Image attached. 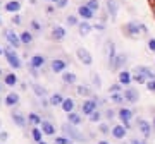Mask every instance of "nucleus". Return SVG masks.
<instances>
[{
  "instance_id": "obj_27",
  "label": "nucleus",
  "mask_w": 155,
  "mask_h": 144,
  "mask_svg": "<svg viewBox=\"0 0 155 144\" xmlns=\"http://www.w3.org/2000/svg\"><path fill=\"white\" fill-rule=\"evenodd\" d=\"M105 53H107V60H109V64H110V62L114 60V57H116V46H114V43H112V41H109V43H107Z\"/></svg>"
},
{
  "instance_id": "obj_17",
  "label": "nucleus",
  "mask_w": 155,
  "mask_h": 144,
  "mask_svg": "<svg viewBox=\"0 0 155 144\" xmlns=\"http://www.w3.org/2000/svg\"><path fill=\"white\" fill-rule=\"evenodd\" d=\"M66 36H67L66 28H62V26H54V28H52V39H55V41H62Z\"/></svg>"
},
{
  "instance_id": "obj_26",
  "label": "nucleus",
  "mask_w": 155,
  "mask_h": 144,
  "mask_svg": "<svg viewBox=\"0 0 155 144\" xmlns=\"http://www.w3.org/2000/svg\"><path fill=\"white\" fill-rule=\"evenodd\" d=\"M4 84H5V86H16L17 84V76L16 74H14V72H9V74H5V76H4Z\"/></svg>"
},
{
  "instance_id": "obj_7",
  "label": "nucleus",
  "mask_w": 155,
  "mask_h": 144,
  "mask_svg": "<svg viewBox=\"0 0 155 144\" xmlns=\"http://www.w3.org/2000/svg\"><path fill=\"white\" fill-rule=\"evenodd\" d=\"M4 38L7 39V43H9V46H12V48H19L21 46V38L17 36L14 31H11V29H7V31H4Z\"/></svg>"
},
{
  "instance_id": "obj_2",
  "label": "nucleus",
  "mask_w": 155,
  "mask_h": 144,
  "mask_svg": "<svg viewBox=\"0 0 155 144\" xmlns=\"http://www.w3.org/2000/svg\"><path fill=\"white\" fill-rule=\"evenodd\" d=\"M133 72H134L133 81L138 84H147L150 79H155V72H152L148 67H145V65H136Z\"/></svg>"
},
{
  "instance_id": "obj_54",
  "label": "nucleus",
  "mask_w": 155,
  "mask_h": 144,
  "mask_svg": "<svg viewBox=\"0 0 155 144\" xmlns=\"http://www.w3.org/2000/svg\"><path fill=\"white\" fill-rule=\"evenodd\" d=\"M2 105H4V100H2V98H0V106H2Z\"/></svg>"
},
{
  "instance_id": "obj_28",
  "label": "nucleus",
  "mask_w": 155,
  "mask_h": 144,
  "mask_svg": "<svg viewBox=\"0 0 155 144\" xmlns=\"http://www.w3.org/2000/svg\"><path fill=\"white\" fill-rule=\"evenodd\" d=\"M43 136H45V134L41 132V129H40V127H33V129H31V137H33V141L36 144L43 141Z\"/></svg>"
},
{
  "instance_id": "obj_53",
  "label": "nucleus",
  "mask_w": 155,
  "mask_h": 144,
  "mask_svg": "<svg viewBox=\"0 0 155 144\" xmlns=\"http://www.w3.org/2000/svg\"><path fill=\"white\" fill-rule=\"evenodd\" d=\"M0 55H4V48L2 46H0Z\"/></svg>"
},
{
  "instance_id": "obj_38",
  "label": "nucleus",
  "mask_w": 155,
  "mask_h": 144,
  "mask_svg": "<svg viewBox=\"0 0 155 144\" xmlns=\"http://www.w3.org/2000/svg\"><path fill=\"white\" fill-rule=\"evenodd\" d=\"M100 118H102V111H98V110H95L91 115H90V120L91 122H100Z\"/></svg>"
},
{
  "instance_id": "obj_50",
  "label": "nucleus",
  "mask_w": 155,
  "mask_h": 144,
  "mask_svg": "<svg viewBox=\"0 0 155 144\" xmlns=\"http://www.w3.org/2000/svg\"><path fill=\"white\" fill-rule=\"evenodd\" d=\"M129 144H147V142H145V141H140V139H131Z\"/></svg>"
},
{
  "instance_id": "obj_15",
  "label": "nucleus",
  "mask_w": 155,
  "mask_h": 144,
  "mask_svg": "<svg viewBox=\"0 0 155 144\" xmlns=\"http://www.w3.org/2000/svg\"><path fill=\"white\" fill-rule=\"evenodd\" d=\"M22 4L19 2V0H9L7 4H4V9H5L9 14H17V12L21 11Z\"/></svg>"
},
{
  "instance_id": "obj_22",
  "label": "nucleus",
  "mask_w": 155,
  "mask_h": 144,
  "mask_svg": "<svg viewBox=\"0 0 155 144\" xmlns=\"http://www.w3.org/2000/svg\"><path fill=\"white\" fill-rule=\"evenodd\" d=\"M126 134H127L126 125H114V127H112V136L116 139H124Z\"/></svg>"
},
{
  "instance_id": "obj_9",
  "label": "nucleus",
  "mask_w": 155,
  "mask_h": 144,
  "mask_svg": "<svg viewBox=\"0 0 155 144\" xmlns=\"http://www.w3.org/2000/svg\"><path fill=\"white\" fill-rule=\"evenodd\" d=\"M11 118H12V122L21 129H24L26 125H28V117H24V113H21V111H12Z\"/></svg>"
},
{
  "instance_id": "obj_18",
  "label": "nucleus",
  "mask_w": 155,
  "mask_h": 144,
  "mask_svg": "<svg viewBox=\"0 0 155 144\" xmlns=\"http://www.w3.org/2000/svg\"><path fill=\"white\" fill-rule=\"evenodd\" d=\"M138 129H140V132L143 134L145 137H150V136H152V127H150V124L147 122V120H143V118H140L138 120Z\"/></svg>"
},
{
  "instance_id": "obj_16",
  "label": "nucleus",
  "mask_w": 155,
  "mask_h": 144,
  "mask_svg": "<svg viewBox=\"0 0 155 144\" xmlns=\"http://www.w3.org/2000/svg\"><path fill=\"white\" fill-rule=\"evenodd\" d=\"M93 14H95V12L91 11V9L86 5V4H84V5H79V7H78V16L81 17L83 21H90V19L93 17Z\"/></svg>"
},
{
  "instance_id": "obj_47",
  "label": "nucleus",
  "mask_w": 155,
  "mask_h": 144,
  "mask_svg": "<svg viewBox=\"0 0 155 144\" xmlns=\"http://www.w3.org/2000/svg\"><path fill=\"white\" fill-rule=\"evenodd\" d=\"M148 50L155 52V38H150L148 39Z\"/></svg>"
},
{
  "instance_id": "obj_24",
  "label": "nucleus",
  "mask_w": 155,
  "mask_h": 144,
  "mask_svg": "<svg viewBox=\"0 0 155 144\" xmlns=\"http://www.w3.org/2000/svg\"><path fill=\"white\" fill-rule=\"evenodd\" d=\"M41 122H43V120H41V117H40L38 113L31 111V113L28 115V124H29V125H33V127H40Z\"/></svg>"
},
{
  "instance_id": "obj_57",
  "label": "nucleus",
  "mask_w": 155,
  "mask_h": 144,
  "mask_svg": "<svg viewBox=\"0 0 155 144\" xmlns=\"http://www.w3.org/2000/svg\"><path fill=\"white\" fill-rule=\"evenodd\" d=\"M38 144H47V142H45V141H41V142H38Z\"/></svg>"
},
{
  "instance_id": "obj_59",
  "label": "nucleus",
  "mask_w": 155,
  "mask_h": 144,
  "mask_svg": "<svg viewBox=\"0 0 155 144\" xmlns=\"http://www.w3.org/2000/svg\"><path fill=\"white\" fill-rule=\"evenodd\" d=\"M153 14H155V2H153Z\"/></svg>"
},
{
  "instance_id": "obj_19",
  "label": "nucleus",
  "mask_w": 155,
  "mask_h": 144,
  "mask_svg": "<svg viewBox=\"0 0 155 144\" xmlns=\"http://www.w3.org/2000/svg\"><path fill=\"white\" fill-rule=\"evenodd\" d=\"M133 81V76H131V72L126 70V69H122L121 72H119V84H122V86H129V83Z\"/></svg>"
},
{
  "instance_id": "obj_62",
  "label": "nucleus",
  "mask_w": 155,
  "mask_h": 144,
  "mask_svg": "<svg viewBox=\"0 0 155 144\" xmlns=\"http://www.w3.org/2000/svg\"><path fill=\"white\" fill-rule=\"evenodd\" d=\"M153 125H155V118H153Z\"/></svg>"
},
{
  "instance_id": "obj_45",
  "label": "nucleus",
  "mask_w": 155,
  "mask_h": 144,
  "mask_svg": "<svg viewBox=\"0 0 155 144\" xmlns=\"http://www.w3.org/2000/svg\"><path fill=\"white\" fill-rule=\"evenodd\" d=\"M12 22H14V24H17V26H19V24H21V22H22L21 16H19V14H14V17H12Z\"/></svg>"
},
{
  "instance_id": "obj_1",
  "label": "nucleus",
  "mask_w": 155,
  "mask_h": 144,
  "mask_svg": "<svg viewBox=\"0 0 155 144\" xmlns=\"http://www.w3.org/2000/svg\"><path fill=\"white\" fill-rule=\"evenodd\" d=\"M124 34H126L127 38H134L138 39L141 34H148V29H147V26L145 24H141V22H127L126 26H124Z\"/></svg>"
},
{
  "instance_id": "obj_4",
  "label": "nucleus",
  "mask_w": 155,
  "mask_h": 144,
  "mask_svg": "<svg viewBox=\"0 0 155 144\" xmlns=\"http://www.w3.org/2000/svg\"><path fill=\"white\" fill-rule=\"evenodd\" d=\"M4 57H5L7 64L11 65V69H21L22 67V62H21V58H19V55L16 53V48L5 46V48H4Z\"/></svg>"
},
{
  "instance_id": "obj_51",
  "label": "nucleus",
  "mask_w": 155,
  "mask_h": 144,
  "mask_svg": "<svg viewBox=\"0 0 155 144\" xmlns=\"http://www.w3.org/2000/svg\"><path fill=\"white\" fill-rule=\"evenodd\" d=\"M54 11H55V7H47V12H48V14H52V12H54Z\"/></svg>"
},
{
  "instance_id": "obj_31",
  "label": "nucleus",
  "mask_w": 155,
  "mask_h": 144,
  "mask_svg": "<svg viewBox=\"0 0 155 144\" xmlns=\"http://www.w3.org/2000/svg\"><path fill=\"white\" fill-rule=\"evenodd\" d=\"M62 110L66 111V113H71V111L74 110V100H72V98H66L64 103H62Z\"/></svg>"
},
{
  "instance_id": "obj_42",
  "label": "nucleus",
  "mask_w": 155,
  "mask_h": 144,
  "mask_svg": "<svg viewBox=\"0 0 155 144\" xmlns=\"http://www.w3.org/2000/svg\"><path fill=\"white\" fill-rule=\"evenodd\" d=\"M147 89H148L150 93H155V79H150L148 83H147Z\"/></svg>"
},
{
  "instance_id": "obj_39",
  "label": "nucleus",
  "mask_w": 155,
  "mask_h": 144,
  "mask_svg": "<svg viewBox=\"0 0 155 144\" xmlns=\"http://www.w3.org/2000/svg\"><path fill=\"white\" fill-rule=\"evenodd\" d=\"M79 21H78L76 16H67V26H78Z\"/></svg>"
},
{
  "instance_id": "obj_56",
  "label": "nucleus",
  "mask_w": 155,
  "mask_h": 144,
  "mask_svg": "<svg viewBox=\"0 0 155 144\" xmlns=\"http://www.w3.org/2000/svg\"><path fill=\"white\" fill-rule=\"evenodd\" d=\"M47 2H54V4H55V2H57V0H47Z\"/></svg>"
},
{
  "instance_id": "obj_3",
  "label": "nucleus",
  "mask_w": 155,
  "mask_h": 144,
  "mask_svg": "<svg viewBox=\"0 0 155 144\" xmlns=\"http://www.w3.org/2000/svg\"><path fill=\"white\" fill-rule=\"evenodd\" d=\"M62 132H64V136H67V137L71 139V141H78V142H88L83 134L79 132V130H78L72 124H69V122L62 125Z\"/></svg>"
},
{
  "instance_id": "obj_33",
  "label": "nucleus",
  "mask_w": 155,
  "mask_h": 144,
  "mask_svg": "<svg viewBox=\"0 0 155 144\" xmlns=\"http://www.w3.org/2000/svg\"><path fill=\"white\" fill-rule=\"evenodd\" d=\"M62 81L66 84H74L76 83V76L72 72H62Z\"/></svg>"
},
{
  "instance_id": "obj_10",
  "label": "nucleus",
  "mask_w": 155,
  "mask_h": 144,
  "mask_svg": "<svg viewBox=\"0 0 155 144\" xmlns=\"http://www.w3.org/2000/svg\"><path fill=\"white\" fill-rule=\"evenodd\" d=\"M133 115H134L133 110H129V108H121V110L117 111V117H119V118H121V122L126 125V129H131V127H129V120L133 118Z\"/></svg>"
},
{
  "instance_id": "obj_44",
  "label": "nucleus",
  "mask_w": 155,
  "mask_h": 144,
  "mask_svg": "<svg viewBox=\"0 0 155 144\" xmlns=\"http://www.w3.org/2000/svg\"><path fill=\"white\" fill-rule=\"evenodd\" d=\"M105 117H107V120H112V118L116 117V111H114V110H110V108H109V110L105 111Z\"/></svg>"
},
{
  "instance_id": "obj_37",
  "label": "nucleus",
  "mask_w": 155,
  "mask_h": 144,
  "mask_svg": "<svg viewBox=\"0 0 155 144\" xmlns=\"http://www.w3.org/2000/svg\"><path fill=\"white\" fill-rule=\"evenodd\" d=\"M55 144H71V139L67 136H59V137H55Z\"/></svg>"
},
{
  "instance_id": "obj_60",
  "label": "nucleus",
  "mask_w": 155,
  "mask_h": 144,
  "mask_svg": "<svg viewBox=\"0 0 155 144\" xmlns=\"http://www.w3.org/2000/svg\"><path fill=\"white\" fill-rule=\"evenodd\" d=\"M2 88H4V86H2V84H0V91H2Z\"/></svg>"
},
{
  "instance_id": "obj_41",
  "label": "nucleus",
  "mask_w": 155,
  "mask_h": 144,
  "mask_svg": "<svg viewBox=\"0 0 155 144\" xmlns=\"http://www.w3.org/2000/svg\"><path fill=\"white\" fill-rule=\"evenodd\" d=\"M78 93L83 94V96H88V94H90V89L86 88V86H78Z\"/></svg>"
},
{
  "instance_id": "obj_61",
  "label": "nucleus",
  "mask_w": 155,
  "mask_h": 144,
  "mask_svg": "<svg viewBox=\"0 0 155 144\" xmlns=\"http://www.w3.org/2000/svg\"><path fill=\"white\" fill-rule=\"evenodd\" d=\"M0 129H2V120H0Z\"/></svg>"
},
{
  "instance_id": "obj_58",
  "label": "nucleus",
  "mask_w": 155,
  "mask_h": 144,
  "mask_svg": "<svg viewBox=\"0 0 155 144\" xmlns=\"http://www.w3.org/2000/svg\"><path fill=\"white\" fill-rule=\"evenodd\" d=\"M0 26H2V16H0Z\"/></svg>"
},
{
  "instance_id": "obj_23",
  "label": "nucleus",
  "mask_w": 155,
  "mask_h": 144,
  "mask_svg": "<svg viewBox=\"0 0 155 144\" xmlns=\"http://www.w3.org/2000/svg\"><path fill=\"white\" fill-rule=\"evenodd\" d=\"M78 29H79V34H81V36H88L90 31L93 29V26H91L88 21H81L78 24Z\"/></svg>"
},
{
  "instance_id": "obj_5",
  "label": "nucleus",
  "mask_w": 155,
  "mask_h": 144,
  "mask_svg": "<svg viewBox=\"0 0 155 144\" xmlns=\"http://www.w3.org/2000/svg\"><path fill=\"white\" fill-rule=\"evenodd\" d=\"M98 103H100V100L95 96V98H91V100H84V103L81 105V111H83L84 115H91L97 108H98Z\"/></svg>"
},
{
  "instance_id": "obj_34",
  "label": "nucleus",
  "mask_w": 155,
  "mask_h": 144,
  "mask_svg": "<svg viewBox=\"0 0 155 144\" xmlns=\"http://www.w3.org/2000/svg\"><path fill=\"white\" fill-rule=\"evenodd\" d=\"M110 100H112V103L121 105V103H124V101H126V98H124V94H121V93H112L110 94Z\"/></svg>"
},
{
  "instance_id": "obj_36",
  "label": "nucleus",
  "mask_w": 155,
  "mask_h": 144,
  "mask_svg": "<svg viewBox=\"0 0 155 144\" xmlns=\"http://www.w3.org/2000/svg\"><path fill=\"white\" fill-rule=\"evenodd\" d=\"M29 26H31V31H35V33H40L41 31V22H38L36 19H33Z\"/></svg>"
},
{
  "instance_id": "obj_48",
  "label": "nucleus",
  "mask_w": 155,
  "mask_h": 144,
  "mask_svg": "<svg viewBox=\"0 0 155 144\" xmlns=\"http://www.w3.org/2000/svg\"><path fill=\"white\" fill-rule=\"evenodd\" d=\"M91 79L95 81V86H97V88H100V77H98V76H97V74H93V76H91Z\"/></svg>"
},
{
  "instance_id": "obj_40",
  "label": "nucleus",
  "mask_w": 155,
  "mask_h": 144,
  "mask_svg": "<svg viewBox=\"0 0 155 144\" xmlns=\"http://www.w3.org/2000/svg\"><path fill=\"white\" fill-rule=\"evenodd\" d=\"M98 130H100V132H102V134H109V132H112V130H110V127H109L107 124H100Z\"/></svg>"
},
{
  "instance_id": "obj_46",
  "label": "nucleus",
  "mask_w": 155,
  "mask_h": 144,
  "mask_svg": "<svg viewBox=\"0 0 155 144\" xmlns=\"http://www.w3.org/2000/svg\"><path fill=\"white\" fill-rule=\"evenodd\" d=\"M67 2H69V0H57L55 4H57V7H59V9H64V7L67 5Z\"/></svg>"
},
{
  "instance_id": "obj_13",
  "label": "nucleus",
  "mask_w": 155,
  "mask_h": 144,
  "mask_svg": "<svg viewBox=\"0 0 155 144\" xmlns=\"http://www.w3.org/2000/svg\"><path fill=\"white\" fill-rule=\"evenodd\" d=\"M45 62H47V60H45V57L41 55V53H36V55H33L31 58H29V67L40 70V69L45 65Z\"/></svg>"
},
{
  "instance_id": "obj_29",
  "label": "nucleus",
  "mask_w": 155,
  "mask_h": 144,
  "mask_svg": "<svg viewBox=\"0 0 155 144\" xmlns=\"http://www.w3.org/2000/svg\"><path fill=\"white\" fill-rule=\"evenodd\" d=\"M67 120H69V124H72V125H79V124L83 122L81 115H79V113H74V111L67 113Z\"/></svg>"
},
{
  "instance_id": "obj_30",
  "label": "nucleus",
  "mask_w": 155,
  "mask_h": 144,
  "mask_svg": "<svg viewBox=\"0 0 155 144\" xmlns=\"http://www.w3.org/2000/svg\"><path fill=\"white\" fill-rule=\"evenodd\" d=\"M19 38H21V43L26 45V46L33 43V34L29 33V31H22V33L19 34Z\"/></svg>"
},
{
  "instance_id": "obj_43",
  "label": "nucleus",
  "mask_w": 155,
  "mask_h": 144,
  "mask_svg": "<svg viewBox=\"0 0 155 144\" xmlns=\"http://www.w3.org/2000/svg\"><path fill=\"white\" fill-rule=\"evenodd\" d=\"M121 86H122V84H112L110 88H109L110 94H112V93H121Z\"/></svg>"
},
{
  "instance_id": "obj_52",
  "label": "nucleus",
  "mask_w": 155,
  "mask_h": 144,
  "mask_svg": "<svg viewBox=\"0 0 155 144\" xmlns=\"http://www.w3.org/2000/svg\"><path fill=\"white\" fill-rule=\"evenodd\" d=\"M98 144H109V141H100Z\"/></svg>"
},
{
  "instance_id": "obj_20",
  "label": "nucleus",
  "mask_w": 155,
  "mask_h": 144,
  "mask_svg": "<svg viewBox=\"0 0 155 144\" xmlns=\"http://www.w3.org/2000/svg\"><path fill=\"white\" fill-rule=\"evenodd\" d=\"M40 129H41V132L45 136H54L55 134V127H54V124L50 122V120H43L41 125H40Z\"/></svg>"
},
{
  "instance_id": "obj_21",
  "label": "nucleus",
  "mask_w": 155,
  "mask_h": 144,
  "mask_svg": "<svg viewBox=\"0 0 155 144\" xmlns=\"http://www.w3.org/2000/svg\"><path fill=\"white\" fill-rule=\"evenodd\" d=\"M117 11H119V4H117L116 0H107V12H109V16L112 19H116Z\"/></svg>"
},
{
  "instance_id": "obj_12",
  "label": "nucleus",
  "mask_w": 155,
  "mask_h": 144,
  "mask_svg": "<svg viewBox=\"0 0 155 144\" xmlns=\"http://www.w3.org/2000/svg\"><path fill=\"white\" fill-rule=\"evenodd\" d=\"M4 105L9 106V108H14V106L19 105V94L11 91V93L5 94V98H4Z\"/></svg>"
},
{
  "instance_id": "obj_6",
  "label": "nucleus",
  "mask_w": 155,
  "mask_h": 144,
  "mask_svg": "<svg viewBox=\"0 0 155 144\" xmlns=\"http://www.w3.org/2000/svg\"><path fill=\"white\" fill-rule=\"evenodd\" d=\"M126 64H127V55L126 53H116L114 60L109 64V67H110L112 70H121V67H124Z\"/></svg>"
},
{
  "instance_id": "obj_63",
  "label": "nucleus",
  "mask_w": 155,
  "mask_h": 144,
  "mask_svg": "<svg viewBox=\"0 0 155 144\" xmlns=\"http://www.w3.org/2000/svg\"><path fill=\"white\" fill-rule=\"evenodd\" d=\"M0 5H2V0H0Z\"/></svg>"
},
{
  "instance_id": "obj_11",
  "label": "nucleus",
  "mask_w": 155,
  "mask_h": 144,
  "mask_svg": "<svg viewBox=\"0 0 155 144\" xmlns=\"http://www.w3.org/2000/svg\"><path fill=\"white\" fill-rule=\"evenodd\" d=\"M50 69H52V72H55V74H62L67 69V62L62 60V58H54V60L50 62Z\"/></svg>"
},
{
  "instance_id": "obj_32",
  "label": "nucleus",
  "mask_w": 155,
  "mask_h": 144,
  "mask_svg": "<svg viewBox=\"0 0 155 144\" xmlns=\"http://www.w3.org/2000/svg\"><path fill=\"white\" fill-rule=\"evenodd\" d=\"M31 88H33V93L36 94V96H40V98H45V96H47V89H45L43 86H40V84H33Z\"/></svg>"
},
{
  "instance_id": "obj_55",
  "label": "nucleus",
  "mask_w": 155,
  "mask_h": 144,
  "mask_svg": "<svg viewBox=\"0 0 155 144\" xmlns=\"http://www.w3.org/2000/svg\"><path fill=\"white\" fill-rule=\"evenodd\" d=\"M2 74H4V70H2V69H0V77H2Z\"/></svg>"
},
{
  "instance_id": "obj_8",
  "label": "nucleus",
  "mask_w": 155,
  "mask_h": 144,
  "mask_svg": "<svg viewBox=\"0 0 155 144\" xmlns=\"http://www.w3.org/2000/svg\"><path fill=\"white\" fill-rule=\"evenodd\" d=\"M76 55H78V58H79V62L84 64V65H91V64H93V57H91V53H90L86 48H78Z\"/></svg>"
},
{
  "instance_id": "obj_14",
  "label": "nucleus",
  "mask_w": 155,
  "mask_h": 144,
  "mask_svg": "<svg viewBox=\"0 0 155 144\" xmlns=\"http://www.w3.org/2000/svg\"><path fill=\"white\" fill-rule=\"evenodd\" d=\"M124 98H126V101H129V103H138L140 101V91L136 88H127L126 91H124Z\"/></svg>"
},
{
  "instance_id": "obj_49",
  "label": "nucleus",
  "mask_w": 155,
  "mask_h": 144,
  "mask_svg": "<svg viewBox=\"0 0 155 144\" xmlns=\"http://www.w3.org/2000/svg\"><path fill=\"white\" fill-rule=\"evenodd\" d=\"M4 141H7V132L0 130V142H4Z\"/></svg>"
},
{
  "instance_id": "obj_35",
  "label": "nucleus",
  "mask_w": 155,
  "mask_h": 144,
  "mask_svg": "<svg viewBox=\"0 0 155 144\" xmlns=\"http://www.w3.org/2000/svg\"><path fill=\"white\" fill-rule=\"evenodd\" d=\"M86 5H88L93 12H97L100 9V2H98V0H88V2H86Z\"/></svg>"
},
{
  "instance_id": "obj_25",
  "label": "nucleus",
  "mask_w": 155,
  "mask_h": 144,
  "mask_svg": "<svg viewBox=\"0 0 155 144\" xmlns=\"http://www.w3.org/2000/svg\"><path fill=\"white\" fill-rule=\"evenodd\" d=\"M64 100H66V98H64L61 93H54L52 96H50V100H48V101H50V105H52V106H62Z\"/></svg>"
}]
</instances>
